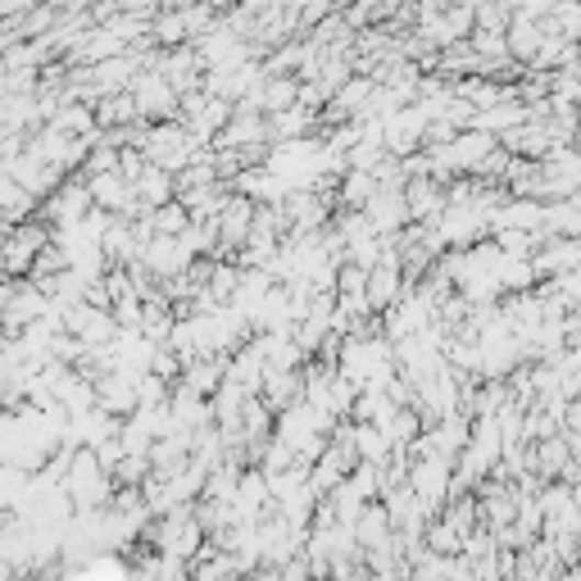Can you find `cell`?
<instances>
[{"label":"cell","instance_id":"cell-3","mask_svg":"<svg viewBox=\"0 0 581 581\" xmlns=\"http://www.w3.org/2000/svg\"><path fill=\"white\" fill-rule=\"evenodd\" d=\"M545 42V23L540 14H527V10H514V23H509V55H514L518 64H532L536 51Z\"/></svg>","mask_w":581,"mask_h":581},{"label":"cell","instance_id":"cell-1","mask_svg":"<svg viewBox=\"0 0 581 581\" xmlns=\"http://www.w3.org/2000/svg\"><path fill=\"white\" fill-rule=\"evenodd\" d=\"M55 242V227L46 219H23L10 227L5 236V272L10 278H27L32 264H37V255Z\"/></svg>","mask_w":581,"mask_h":581},{"label":"cell","instance_id":"cell-6","mask_svg":"<svg viewBox=\"0 0 581 581\" xmlns=\"http://www.w3.org/2000/svg\"><path fill=\"white\" fill-rule=\"evenodd\" d=\"M150 219H155V232H164V236H182L187 227H191V210L174 195V200H164V204H155L150 210Z\"/></svg>","mask_w":581,"mask_h":581},{"label":"cell","instance_id":"cell-5","mask_svg":"<svg viewBox=\"0 0 581 581\" xmlns=\"http://www.w3.org/2000/svg\"><path fill=\"white\" fill-rule=\"evenodd\" d=\"M378 174H372V168H346V174H340V204H346V210H368V200L378 195Z\"/></svg>","mask_w":581,"mask_h":581},{"label":"cell","instance_id":"cell-4","mask_svg":"<svg viewBox=\"0 0 581 581\" xmlns=\"http://www.w3.org/2000/svg\"><path fill=\"white\" fill-rule=\"evenodd\" d=\"M136 119H142V110H136L132 91H105L96 100V127H127Z\"/></svg>","mask_w":581,"mask_h":581},{"label":"cell","instance_id":"cell-2","mask_svg":"<svg viewBox=\"0 0 581 581\" xmlns=\"http://www.w3.org/2000/svg\"><path fill=\"white\" fill-rule=\"evenodd\" d=\"M250 227H255V195L246 191H232L227 204L219 210V246H214V259L219 255H232L250 242Z\"/></svg>","mask_w":581,"mask_h":581},{"label":"cell","instance_id":"cell-7","mask_svg":"<svg viewBox=\"0 0 581 581\" xmlns=\"http://www.w3.org/2000/svg\"><path fill=\"white\" fill-rule=\"evenodd\" d=\"M572 150L581 155V123H577V132H572Z\"/></svg>","mask_w":581,"mask_h":581}]
</instances>
